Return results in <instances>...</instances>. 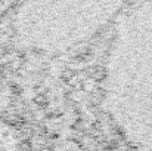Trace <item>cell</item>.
<instances>
[{"label":"cell","instance_id":"7a4b0ae2","mask_svg":"<svg viewBox=\"0 0 152 151\" xmlns=\"http://www.w3.org/2000/svg\"><path fill=\"white\" fill-rule=\"evenodd\" d=\"M74 74H75V71H74L72 68H65V70L62 71V74H61V80L65 82V83H68L69 79H71Z\"/></svg>","mask_w":152,"mask_h":151},{"label":"cell","instance_id":"6da1fadb","mask_svg":"<svg viewBox=\"0 0 152 151\" xmlns=\"http://www.w3.org/2000/svg\"><path fill=\"white\" fill-rule=\"evenodd\" d=\"M80 88L86 94H95L98 91V82L95 79H92V77H87V79L81 80V86Z\"/></svg>","mask_w":152,"mask_h":151},{"label":"cell","instance_id":"277c9868","mask_svg":"<svg viewBox=\"0 0 152 151\" xmlns=\"http://www.w3.org/2000/svg\"><path fill=\"white\" fill-rule=\"evenodd\" d=\"M34 104H37L39 107H46V105H48L46 94H37L36 98H34Z\"/></svg>","mask_w":152,"mask_h":151},{"label":"cell","instance_id":"3957f363","mask_svg":"<svg viewBox=\"0 0 152 151\" xmlns=\"http://www.w3.org/2000/svg\"><path fill=\"white\" fill-rule=\"evenodd\" d=\"M69 88H72V89H77V88H80L81 86V80H80V77H78V74L75 73L71 79H69V82L66 83Z\"/></svg>","mask_w":152,"mask_h":151}]
</instances>
